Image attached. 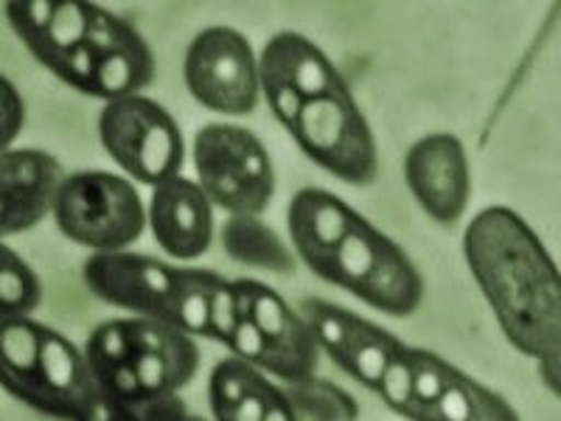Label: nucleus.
Instances as JSON below:
<instances>
[{"instance_id": "nucleus-1", "label": "nucleus", "mask_w": 561, "mask_h": 421, "mask_svg": "<svg viewBox=\"0 0 561 421\" xmlns=\"http://www.w3.org/2000/svg\"><path fill=\"white\" fill-rule=\"evenodd\" d=\"M463 259L503 338L559 396L561 278L539 234L508 205H489L466 225Z\"/></svg>"}, {"instance_id": "nucleus-2", "label": "nucleus", "mask_w": 561, "mask_h": 421, "mask_svg": "<svg viewBox=\"0 0 561 421\" xmlns=\"http://www.w3.org/2000/svg\"><path fill=\"white\" fill-rule=\"evenodd\" d=\"M82 351L99 390L129 405L178 396L199 368L192 334L133 315L99 323Z\"/></svg>"}, {"instance_id": "nucleus-3", "label": "nucleus", "mask_w": 561, "mask_h": 421, "mask_svg": "<svg viewBox=\"0 0 561 421\" xmlns=\"http://www.w3.org/2000/svg\"><path fill=\"white\" fill-rule=\"evenodd\" d=\"M82 278L90 293L110 307L127 309L133 318L158 320L192 338H205L210 295L222 275L122 250L90 255Z\"/></svg>"}, {"instance_id": "nucleus-4", "label": "nucleus", "mask_w": 561, "mask_h": 421, "mask_svg": "<svg viewBox=\"0 0 561 421\" xmlns=\"http://www.w3.org/2000/svg\"><path fill=\"white\" fill-rule=\"evenodd\" d=\"M0 388L59 421H77L99 396L84 351L34 318L0 320Z\"/></svg>"}, {"instance_id": "nucleus-5", "label": "nucleus", "mask_w": 561, "mask_h": 421, "mask_svg": "<svg viewBox=\"0 0 561 421\" xmlns=\"http://www.w3.org/2000/svg\"><path fill=\"white\" fill-rule=\"evenodd\" d=\"M314 275L390 318L413 315L427 289L413 259L363 214Z\"/></svg>"}, {"instance_id": "nucleus-6", "label": "nucleus", "mask_w": 561, "mask_h": 421, "mask_svg": "<svg viewBox=\"0 0 561 421\" xmlns=\"http://www.w3.org/2000/svg\"><path fill=\"white\" fill-rule=\"evenodd\" d=\"M239 320L225 343L233 357L244 360L267 377L300 385L314 377L320 351L304 315L264 281L237 278Z\"/></svg>"}, {"instance_id": "nucleus-7", "label": "nucleus", "mask_w": 561, "mask_h": 421, "mask_svg": "<svg viewBox=\"0 0 561 421\" xmlns=\"http://www.w3.org/2000/svg\"><path fill=\"white\" fill-rule=\"evenodd\" d=\"M51 217L59 234L90 255L122 253L147 230V203L124 174L88 169L65 174Z\"/></svg>"}, {"instance_id": "nucleus-8", "label": "nucleus", "mask_w": 561, "mask_h": 421, "mask_svg": "<svg viewBox=\"0 0 561 421\" xmlns=\"http://www.w3.org/2000/svg\"><path fill=\"white\" fill-rule=\"evenodd\" d=\"M192 158L194 183L214 208L228 217H262L275 194V169L259 135L242 124L210 122L194 135Z\"/></svg>"}, {"instance_id": "nucleus-9", "label": "nucleus", "mask_w": 561, "mask_h": 421, "mask_svg": "<svg viewBox=\"0 0 561 421\" xmlns=\"http://www.w3.org/2000/svg\"><path fill=\"white\" fill-rule=\"evenodd\" d=\"M51 73L68 88L107 104L152 84L154 54L135 26L96 3L84 39L54 65Z\"/></svg>"}, {"instance_id": "nucleus-10", "label": "nucleus", "mask_w": 561, "mask_h": 421, "mask_svg": "<svg viewBox=\"0 0 561 421\" xmlns=\"http://www.w3.org/2000/svg\"><path fill=\"white\" fill-rule=\"evenodd\" d=\"M99 140L124 178L135 185H154L180 178L185 138L172 113L154 99H113L99 113Z\"/></svg>"}, {"instance_id": "nucleus-11", "label": "nucleus", "mask_w": 561, "mask_h": 421, "mask_svg": "<svg viewBox=\"0 0 561 421\" xmlns=\"http://www.w3.org/2000/svg\"><path fill=\"white\" fill-rule=\"evenodd\" d=\"M289 135L312 163L343 183L368 185L377 180V138L351 90L307 99Z\"/></svg>"}, {"instance_id": "nucleus-12", "label": "nucleus", "mask_w": 561, "mask_h": 421, "mask_svg": "<svg viewBox=\"0 0 561 421\" xmlns=\"http://www.w3.org/2000/svg\"><path fill=\"white\" fill-rule=\"evenodd\" d=\"M183 79L199 107L230 118L250 115L262 99L259 54L242 32L230 26H208L188 43Z\"/></svg>"}, {"instance_id": "nucleus-13", "label": "nucleus", "mask_w": 561, "mask_h": 421, "mask_svg": "<svg viewBox=\"0 0 561 421\" xmlns=\"http://www.w3.org/2000/svg\"><path fill=\"white\" fill-rule=\"evenodd\" d=\"M259 88L275 122L287 133L307 99L351 90L323 48L298 32H278L264 43L259 54Z\"/></svg>"}, {"instance_id": "nucleus-14", "label": "nucleus", "mask_w": 561, "mask_h": 421, "mask_svg": "<svg viewBox=\"0 0 561 421\" xmlns=\"http://www.w3.org/2000/svg\"><path fill=\"white\" fill-rule=\"evenodd\" d=\"M304 320L320 354H329L337 368L365 388H377L390 360L399 354L404 340L382 329L374 320L351 309L337 307L332 300L309 298L304 304Z\"/></svg>"}, {"instance_id": "nucleus-15", "label": "nucleus", "mask_w": 561, "mask_h": 421, "mask_svg": "<svg viewBox=\"0 0 561 421\" xmlns=\"http://www.w3.org/2000/svg\"><path fill=\"white\" fill-rule=\"evenodd\" d=\"M404 183L433 223H460L472 200V163L463 140L453 133L415 140L404 155Z\"/></svg>"}, {"instance_id": "nucleus-16", "label": "nucleus", "mask_w": 561, "mask_h": 421, "mask_svg": "<svg viewBox=\"0 0 561 421\" xmlns=\"http://www.w3.org/2000/svg\"><path fill=\"white\" fill-rule=\"evenodd\" d=\"M65 169L45 149L0 152V242L51 217Z\"/></svg>"}, {"instance_id": "nucleus-17", "label": "nucleus", "mask_w": 561, "mask_h": 421, "mask_svg": "<svg viewBox=\"0 0 561 421\" xmlns=\"http://www.w3.org/2000/svg\"><path fill=\"white\" fill-rule=\"evenodd\" d=\"M147 225L154 242L174 262H197L214 244V205L194 180L172 178L152 189Z\"/></svg>"}, {"instance_id": "nucleus-18", "label": "nucleus", "mask_w": 561, "mask_h": 421, "mask_svg": "<svg viewBox=\"0 0 561 421\" xmlns=\"http://www.w3.org/2000/svg\"><path fill=\"white\" fill-rule=\"evenodd\" d=\"M359 210L325 189H300L287 208V230L293 253L314 273L357 223Z\"/></svg>"}, {"instance_id": "nucleus-19", "label": "nucleus", "mask_w": 561, "mask_h": 421, "mask_svg": "<svg viewBox=\"0 0 561 421\" xmlns=\"http://www.w3.org/2000/svg\"><path fill=\"white\" fill-rule=\"evenodd\" d=\"M408 421H523L503 394L453 365L438 394Z\"/></svg>"}, {"instance_id": "nucleus-20", "label": "nucleus", "mask_w": 561, "mask_h": 421, "mask_svg": "<svg viewBox=\"0 0 561 421\" xmlns=\"http://www.w3.org/2000/svg\"><path fill=\"white\" fill-rule=\"evenodd\" d=\"M278 385L239 357L217 363L208 379L214 421H262L270 396Z\"/></svg>"}, {"instance_id": "nucleus-21", "label": "nucleus", "mask_w": 561, "mask_h": 421, "mask_svg": "<svg viewBox=\"0 0 561 421\" xmlns=\"http://www.w3.org/2000/svg\"><path fill=\"white\" fill-rule=\"evenodd\" d=\"M219 239L233 262L278 275L295 270L293 248L262 217H248V214L228 217L219 230Z\"/></svg>"}, {"instance_id": "nucleus-22", "label": "nucleus", "mask_w": 561, "mask_h": 421, "mask_svg": "<svg viewBox=\"0 0 561 421\" xmlns=\"http://www.w3.org/2000/svg\"><path fill=\"white\" fill-rule=\"evenodd\" d=\"M39 300H43L39 275L18 250L0 242V320L32 318Z\"/></svg>"}, {"instance_id": "nucleus-23", "label": "nucleus", "mask_w": 561, "mask_h": 421, "mask_svg": "<svg viewBox=\"0 0 561 421\" xmlns=\"http://www.w3.org/2000/svg\"><path fill=\"white\" fill-rule=\"evenodd\" d=\"M188 416L192 413L180 402V396H163V399H152V402L129 405L99 390L96 399L77 421H185Z\"/></svg>"}, {"instance_id": "nucleus-24", "label": "nucleus", "mask_w": 561, "mask_h": 421, "mask_svg": "<svg viewBox=\"0 0 561 421\" xmlns=\"http://www.w3.org/2000/svg\"><path fill=\"white\" fill-rule=\"evenodd\" d=\"M239 320V295L237 284L230 278H225L217 284L214 295H210V309H208V329H205V338L217 340V343H228L233 329H237Z\"/></svg>"}, {"instance_id": "nucleus-25", "label": "nucleus", "mask_w": 561, "mask_h": 421, "mask_svg": "<svg viewBox=\"0 0 561 421\" xmlns=\"http://www.w3.org/2000/svg\"><path fill=\"white\" fill-rule=\"evenodd\" d=\"M26 127V99L18 84L0 73V152L14 149V140Z\"/></svg>"}, {"instance_id": "nucleus-26", "label": "nucleus", "mask_w": 561, "mask_h": 421, "mask_svg": "<svg viewBox=\"0 0 561 421\" xmlns=\"http://www.w3.org/2000/svg\"><path fill=\"white\" fill-rule=\"evenodd\" d=\"M185 421H208V419H199V416H188V419Z\"/></svg>"}]
</instances>
